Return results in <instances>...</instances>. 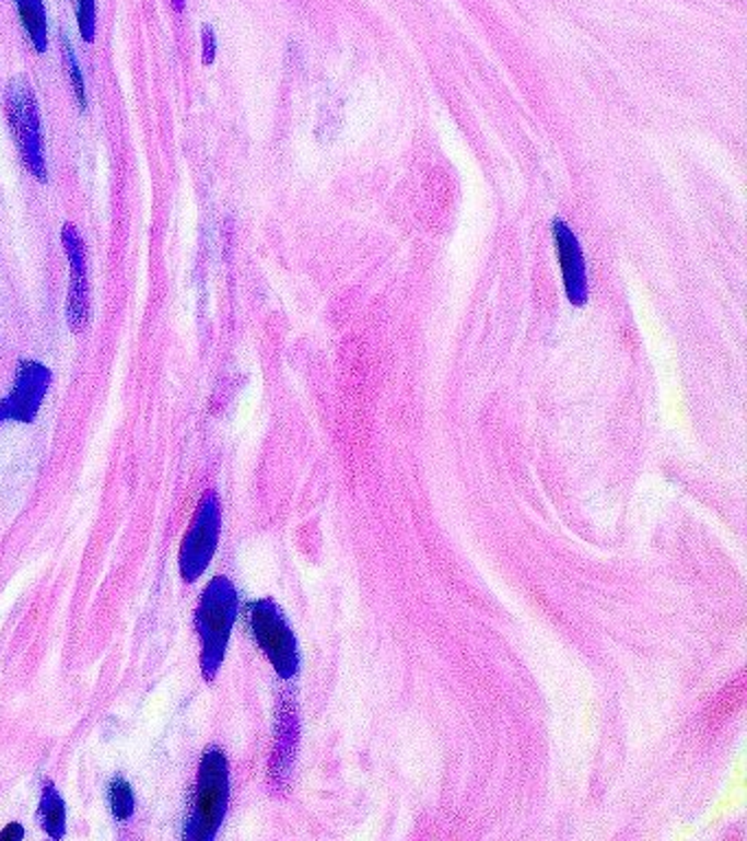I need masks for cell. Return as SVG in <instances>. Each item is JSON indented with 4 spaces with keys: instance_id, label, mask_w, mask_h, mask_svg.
<instances>
[{
    "instance_id": "8fae6325",
    "label": "cell",
    "mask_w": 747,
    "mask_h": 841,
    "mask_svg": "<svg viewBox=\"0 0 747 841\" xmlns=\"http://www.w3.org/2000/svg\"><path fill=\"white\" fill-rule=\"evenodd\" d=\"M23 837V828L21 824H10L8 830L0 832V839H21Z\"/></svg>"
},
{
    "instance_id": "52a82bcc",
    "label": "cell",
    "mask_w": 747,
    "mask_h": 841,
    "mask_svg": "<svg viewBox=\"0 0 747 841\" xmlns=\"http://www.w3.org/2000/svg\"><path fill=\"white\" fill-rule=\"evenodd\" d=\"M65 802L62 797L58 795V791L47 784L45 793H43V804H40V819H43V826L45 830L51 834V837H62L65 834Z\"/></svg>"
},
{
    "instance_id": "7c38bea8",
    "label": "cell",
    "mask_w": 747,
    "mask_h": 841,
    "mask_svg": "<svg viewBox=\"0 0 747 841\" xmlns=\"http://www.w3.org/2000/svg\"><path fill=\"white\" fill-rule=\"evenodd\" d=\"M176 3H178V5H180V3H183V0H176Z\"/></svg>"
},
{
    "instance_id": "ba28073f",
    "label": "cell",
    "mask_w": 747,
    "mask_h": 841,
    "mask_svg": "<svg viewBox=\"0 0 747 841\" xmlns=\"http://www.w3.org/2000/svg\"><path fill=\"white\" fill-rule=\"evenodd\" d=\"M108 791H110V806H113L115 817L128 819L135 810V795H132L130 784L124 778H117V780H113Z\"/></svg>"
},
{
    "instance_id": "7a4b0ae2",
    "label": "cell",
    "mask_w": 747,
    "mask_h": 841,
    "mask_svg": "<svg viewBox=\"0 0 747 841\" xmlns=\"http://www.w3.org/2000/svg\"><path fill=\"white\" fill-rule=\"evenodd\" d=\"M229 804V762L220 747H209L198 775L196 799L189 819V839L207 841L215 837Z\"/></svg>"
},
{
    "instance_id": "30bf717a",
    "label": "cell",
    "mask_w": 747,
    "mask_h": 841,
    "mask_svg": "<svg viewBox=\"0 0 747 841\" xmlns=\"http://www.w3.org/2000/svg\"><path fill=\"white\" fill-rule=\"evenodd\" d=\"M65 51H67V62H69V69H71V80L75 78V91H78V95H80V102L84 104V84H82V80H80V73H78V62H75V56H73V51H71V47H69V43L65 40Z\"/></svg>"
},
{
    "instance_id": "9c48e42d",
    "label": "cell",
    "mask_w": 747,
    "mask_h": 841,
    "mask_svg": "<svg viewBox=\"0 0 747 841\" xmlns=\"http://www.w3.org/2000/svg\"><path fill=\"white\" fill-rule=\"evenodd\" d=\"M80 30L86 43L95 38V0H80Z\"/></svg>"
},
{
    "instance_id": "8992f818",
    "label": "cell",
    "mask_w": 747,
    "mask_h": 841,
    "mask_svg": "<svg viewBox=\"0 0 747 841\" xmlns=\"http://www.w3.org/2000/svg\"><path fill=\"white\" fill-rule=\"evenodd\" d=\"M19 14L23 25L27 27L34 45L43 51L47 45V21H45V8L40 0H16Z\"/></svg>"
},
{
    "instance_id": "6da1fadb",
    "label": "cell",
    "mask_w": 747,
    "mask_h": 841,
    "mask_svg": "<svg viewBox=\"0 0 747 841\" xmlns=\"http://www.w3.org/2000/svg\"><path fill=\"white\" fill-rule=\"evenodd\" d=\"M237 614V592L233 583L218 576L209 583L196 611V627L202 640V670L211 681L224 659L231 629Z\"/></svg>"
},
{
    "instance_id": "5b68a950",
    "label": "cell",
    "mask_w": 747,
    "mask_h": 841,
    "mask_svg": "<svg viewBox=\"0 0 747 841\" xmlns=\"http://www.w3.org/2000/svg\"><path fill=\"white\" fill-rule=\"evenodd\" d=\"M552 235H555L557 250H559V261H561L568 301L576 307H583L587 303L590 288H587L585 259H583V250L579 246V240L570 231V226L561 220L552 222Z\"/></svg>"
},
{
    "instance_id": "277c9868",
    "label": "cell",
    "mask_w": 747,
    "mask_h": 841,
    "mask_svg": "<svg viewBox=\"0 0 747 841\" xmlns=\"http://www.w3.org/2000/svg\"><path fill=\"white\" fill-rule=\"evenodd\" d=\"M218 537H220V504L215 493H207L194 515L191 528L180 548V572L187 583L198 579L207 570L218 548Z\"/></svg>"
},
{
    "instance_id": "3957f363",
    "label": "cell",
    "mask_w": 747,
    "mask_h": 841,
    "mask_svg": "<svg viewBox=\"0 0 747 841\" xmlns=\"http://www.w3.org/2000/svg\"><path fill=\"white\" fill-rule=\"evenodd\" d=\"M253 633L264 649L266 657L283 679H292L299 673L301 657L299 644L288 624L283 611L272 600H257L250 605Z\"/></svg>"
}]
</instances>
